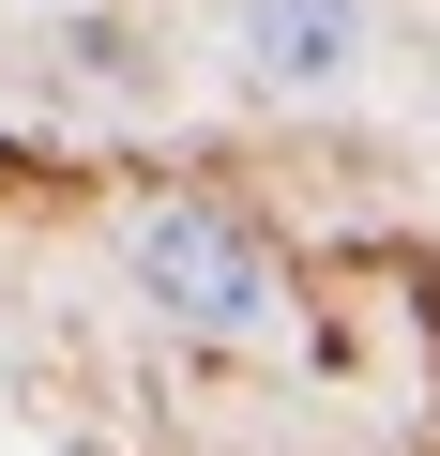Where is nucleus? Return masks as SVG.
Listing matches in <instances>:
<instances>
[{
  "mask_svg": "<svg viewBox=\"0 0 440 456\" xmlns=\"http://www.w3.org/2000/svg\"><path fill=\"white\" fill-rule=\"evenodd\" d=\"M137 289H152V320H182V335H228V350L289 335V274L259 259V228H228L212 198H167V213H137Z\"/></svg>",
  "mask_w": 440,
  "mask_h": 456,
  "instance_id": "obj_1",
  "label": "nucleus"
},
{
  "mask_svg": "<svg viewBox=\"0 0 440 456\" xmlns=\"http://www.w3.org/2000/svg\"><path fill=\"white\" fill-rule=\"evenodd\" d=\"M228 46H244L259 92H349L380 61V0H244Z\"/></svg>",
  "mask_w": 440,
  "mask_h": 456,
  "instance_id": "obj_2",
  "label": "nucleus"
},
{
  "mask_svg": "<svg viewBox=\"0 0 440 456\" xmlns=\"http://www.w3.org/2000/svg\"><path fill=\"white\" fill-rule=\"evenodd\" d=\"M0 16H61V0H0Z\"/></svg>",
  "mask_w": 440,
  "mask_h": 456,
  "instance_id": "obj_3",
  "label": "nucleus"
}]
</instances>
